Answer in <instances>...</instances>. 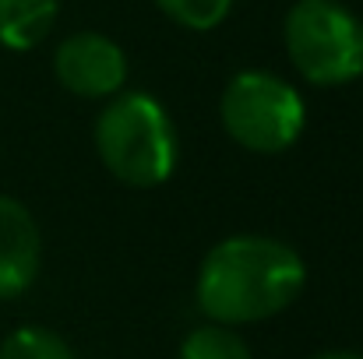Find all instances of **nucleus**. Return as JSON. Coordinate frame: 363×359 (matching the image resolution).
Instances as JSON below:
<instances>
[{"instance_id":"nucleus-1","label":"nucleus","mask_w":363,"mask_h":359,"mask_svg":"<svg viewBox=\"0 0 363 359\" xmlns=\"http://www.w3.org/2000/svg\"><path fill=\"white\" fill-rule=\"evenodd\" d=\"M307 285L303 257L272 237H230L216 243L194 282V296L201 314L212 324H257L286 307Z\"/></svg>"},{"instance_id":"nucleus-2","label":"nucleus","mask_w":363,"mask_h":359,"mask_svg":"<svg viewBox=\"0 0 363 359\" xmlns=\"http://www.w3.org/2000/svg\"><path fill=\"white\" fill-rule=\"evenodd\" d=\"M96 152L127 187H159L177 169V130L148 92H117L96 120Z\"/></svg>"},{"instance_id":"nucleus-3","label":"nucleus","mask_w":363,"mask_h":359,"mask_svg":"<svg viewBox=\"0 0 363 359\" xmlns=\"http://www.w3.org/2000/svg\"><path fill=\"white\" fill-rule=\"evenodd\" d=\"M282 39L303 81L332 89L363 74V21L339 0H296Z\"/></svg>"},{"instance_id":"nucleus-4","label":"nucleus","mask_w":363,"mask_h":359,"mask_svg":"<svg viewBox=\"0 0 363 359\" xmlns=\"http://www.w3.org/2000/svg\"><path fill=\"white\" fill-rule=\"evenodd\" d=\"M223 127L226 134L257 155H279L303 134L307 106L303 96L268 71H240L223 89Z\"/></svg>"},{"instance_id":"nucleus-5","label":"nucleus","mask_w":363,"mask_h":359,"mask_svg":"<svg viewBox=\"0 0 363 359\" xmlns=\"http://www.w3.org/2000/svg\"><path fill=\"white\" fill-rule=\"evenodd\" d=\"M57 81L82 99H110L127 85V57L103 32H74L53 53Z\"/></svg>"},{"instance_id":"nucleus-6","label":"nucleus","mask_w":363,"mask_h":359,"mask_svg":"<svg viewBox=\"0 0 363 359\" xmlns=\"http://www.w3.org/2000/svg\"><path fill=\"white\" fill-rule=\"evenodd\" d=\"M43 264V237L32 212L18 201L0 194V303L18 300L32 289Z\"/></svg>"},{"instance_id":"nucleus-7","label":"nucleus","mask_w":363,"mask_h":359,"mask_svg":"<svg viewBox=\"0 0 363 359\" xmlns=\"http://www.w3.org/2000/svg\"><path fill=\"white\" fill-rule=\"evenodd\" d=\"M60 14V0H0V46L35 50Z\"/></svg>"},{"instance_id":"nucleus-8","label":"nucleus","mask_w":363,"mask_h":359,"mask_svg":"<svg viewBox=\"0 0 363 359\" xmlns=\"http://www.w3.org/2000/svg\"><path fill=\"white\" fill-rule=\"evenodd\" d=\"M0 359H78V356L67 346V338H60L57 331L39 328V324H25V328H14L0 342Z\"/></svg>"},{"instance_id":"nucleus-9","label":"nucleus","mask_w":363,"mask_h":359,"mask_svg":"<svg viewBox=\"0 0 363 359\" xmlns=\"http://www.w3.org/2000/svg\"><path fill=\"white\" fill-rule=\"evenodd\" d=\"M177 359H254L247 342L226 324H201L184 342Z\"/></svg>"},{"instance_id":"nucleus-10","label":"nucleus","mask_w":363,"mask_h":359,"mask_svg":"<svg viewBox=\"0 0 363 359\" xmlns=\"http://www.w3.org/2000/svg\"><path fill=\"white\" fill-rule=\"evenodd\" d=\"M155 7L177 21L180 28H191V32H208L216 25L226 21L233 0H155Z\"/></svg>"},{"instance_id":"nucleus-11","label":"nucleus","mask_w":363,"mask_h":359,"mask_svg":"<svg viewBox=\"0 0 363 359\" xmlns=\"http://www.w3.org/2000/svg\"><path fill=\"white\" fill-rule=\"evenodd\" d=\"M311 359H363V353H353V349H332V353H318Z\"/></svg>"}]
</instances>
